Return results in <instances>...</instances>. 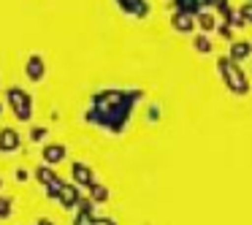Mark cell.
<instances>
[{
  "mask_svg": "<svg viewBox=\"0 0 252 225\" xmlns=\"http://www.w3.org/2000/svg\"><path fill=\"white\" fill-rule=\"evenodd\" d=\"M136 98H141V93H136V90H130V93H122V90H106V93H100L98 98L93 100V111L87 114V120L95 122V125L109 128V130H122L125 120L117 117V111L127 117Z\"/></svg>",
  "mask_w": 252,
  "mask_h": 225,
  "instance_id": "6da1fadb",
  "label": "cell"
},
{
  "mask_svg": "<svg viewBox=\"0 0 252 225\" xmlns=\"http://www.w3.org/2000/svg\"><path fill=\"white\" fill-rule=\"evenodd\" d=\"M217 68H220V73H222V79H225V84H228V90L230 93H236V95H244L247 90H250V84H247V76L241 73V68H239V63L233 60V57H220L217 60Z\"/></svg>",
  "mask_w": 252,
  "mask_h": 225,
  "instance_id": "7a4b0ae2",
  "label": "cell"
},
{
  "mask_svg": "<svg viewBox=\"0 0 252 225\" xmlns=\"http://www.w3.org/2000/svg\"><path fill=\"white\" fill-rule=\"evenodd\" d=\"M8 106H11V111L17 114V120H30V114H33V100H30L28 93H22L19 87H11L8 90Z\"/></svg>",
  "mask_w": 252,
  "mask_h": 225,
  "instance_id": "3957f363",
  "label": "cell"
},
{
  "mask_svg": "<svg viewBox=\"0 0 252 225\" xmlns=\"http://www.w3.org/2000/svg\"><path fill=\"white\" fill-rule=\"evenodd\" d=\"M17 149H19V133L17 130L0 133V152H17Z\"/></svg>",
  "mask_w": 252,
  "mask_h": 225,
  "instance_id": "277c9868",
  "label": "cell"
},
{
  "mask_svg": "<svg viewBox=\"0 0 252 225\" xmlns=\"http://www.w3.org/2000/svg\"><path fill=\"white\" fill-rule=\"evenodd\" d=\"M28 76L33 79V82H41V79H44V57L41 55H33L28 60Z\"/></svg>",
  "mask_w": 252,
  "mask_h": 225,
  "instance_id": "5b68a950",
  "label": "cell"
},
{
  "mask_svg": "<svg viewBox=\"0 0 252 225\" xmlns=\"http://www.w3.org/2000/svg\"><path fill=\"white\" fill-rule=\"evenodd\" d=\"M57 201H60L65 209H73V206L79 203V190H76V187H71V185H65V187H63V193H60V198H57Z\"/></svg>",
  "mask_w": 252,
  "mask_h": 225,
  "instance_id": "8992f818",
  "label": "cell"
},
{
  "mask_svg": "<svg viewBox=\"0 0 252 225\" xmlns=\"http://www.w3.org/2000/svg\"><path fill=\"white\" fill-rule=\"evenodd\" d=\"M250 55H252L250 41H233V44H230V57H233V60H244V57H250Z\"/></svg>",
  "mask_w": 252,
  "mask_h": 225,
  "instance_id": "52a82bcc",
  "label": "cell"
},
{
  "mask_svg": "<svg viewBox=\"0 0 252 225\" xmlns=\"http://www.w3.org/2000/svg\"><path fill=\"white\" fill-rule=\"evenodd\" d=\"M73 176H76V182H82V185H87V187L95 182L90 165H84V163H73Z\"/></svg>",
  "mask_w": 252,
  "mask_h": 225,
  "instance_id": "ba28073f",
  "label": "cell"
},
{
  "mask_svg": "<svg viewBox=\"0 0 252 225\" xmlns=\"http://www.w3.org/2000/svg\"><path fill=\"white\" fill-rule=\"evenodd\" d=\"M63 158H65V147H63V144H49V147L44 149L46 163H60Z\"/></svg>",
  "mask_w": 252,
  "mask_h": 225,
  "instance_id": "9c48e42d",
  "label": "cell"
},
{
  "mask_svg": "<svg viewBox=\"0 0 252 225\" xmlns=\"http://www.w3.org/2000/svg\"><path fill=\"white\" fill-rule=\"evenodd\" d=\"M95 223V217L90 214V201H82L79 203V214H76V220H73V225H93Z\"/></svg>",
  "mask_w": 252,
  "mask_h": 225,
  "instance_id": "30bf717a",
  "label": "cell"
},
{
  "mask_svg": "<svg viewBox=\"0 0 252 225\" xmlns=\"http://www.w3.org/2000/svg\"><path fill=\"white\" fill-rule=\"evenodd\" d=\"M198 28H201L203 33H209V30L220 28V25H217V17H214L212 11H201V14H198Z\"/></svg>",
  "mask_w": 252,
  "mask_h": 225,
  "instance_id": "8fae6325",
  "label": "cell"
},
{
  "mask_svg": "<svg viewBox=\"0 0 252 225\" xmlns=\"http://www.w3.org/2000/svg\"><path fill=\"white\" fill-rule=\"evenodd\" d=\"M174 28L182 30V33H190V30H192V22H190V17H187V11H182V14H176V17H174Z\"/></svg>",
  "mask_w": 252,
  "mask_h": 225,
  "instance_id": "7c38bea8",
  "label": "cell"
},
{
  "mask_svg": "<svg viewBox=\"0 0 252 225\" xmlns=\"http://www.w3.org/2000/svg\"><path fill=\"white\" fill-rule=\"evenodd\" d=\"M90 190H93V201H98V203H103L106 198H109V190H106L103 185H95V182H93V185H90Z\"/></svg>",
  "mask_w": 252,
  "mask_h": 225,
  "instance_id": "4fadbf2b",
  "label": "cell"
},
{
  "mask_svg": "<svg viewBox=\"0 0 252 225\" xmlns=\"http://www.w3.org/2000/svg\"><path fill=\"white\" fill-rule=\"evenodd\" d=\"M11 214V198L0 195V217H8Z\"/></svg>",
  "mask_w": 252,
  "mask_h": 225,
  "instance_id": "5bb4252c",
  "label": "cell"
},
{
  "mask_svg": "<svg viewBox=\"0 0 252 225\" xmlns=\"http://www.w3.org/2000/svg\"><path fill=\"white\" fill-rule=\"evenodd\" d=\"M195 49L198 52H212V44H209V41L201 35V38H195Z\"/></svg>",
  "mask_w": 252,
  "mask_h": 225,
  "instance_id": "9a60e30c",
  "label": "cell"
},
{
  "mask_svg": "<svg viewBox=\"0 0 252 225\" xmlns=\"http://www.w3.org/2000/svg\"><path fill=\"white\" fill-rule=\"evenodd\" d=\"M241 17H244V22H250V25H252V3L241 8Z\"/></svg>",
  "mask_w": 252,
  "mask_h": 225,
  "instance_id": "2e32d148",
  "label": "cell"
},
{
  "mask_svg": "<svg viewBox=\"0 0 252 225\" xmlns=\"http://www.w3.org/2000/svg\"><path fill=\"white\" fill-rule=\"evenodd\" d=\"M93 225H117V223H114V220H109V217H98Z\"/></svg>",
  "mask_w": 252,
  "mask_h": 225,
  "instance_id": "e0dca14e",
  "label": "cell"
},
{
  "mask_svg": "<svg viewBox=\"0 0 252 225\" xmlns=\"http://www.w3.org/2000/svg\"><path fill=\"white\" fill-rule=\"evenodd\" d=\"M44 136H46L44 128H35V130H33V138H35V141H38V138H44Z\"/></svg>",
  "mask_w": 252,
  "mask_h": 225,
  "instance_id": "ac0fdd59",
  "label": "cell"
},
{
  "mask_svg": "<svg viewBox=\"0 0 252 225\" xmlns=\"http://www.w3.org/2000/svg\"><path fill=\"white\" fill-rule=\"evenodd\" d=\"M38 225H52V223H49V220H38Z\"/></svg>",
  "mask_w": 252,
  "mask_h": 225,
  "instance_id": "d6986e66",
  "label": "cell"
}]
</instances>
